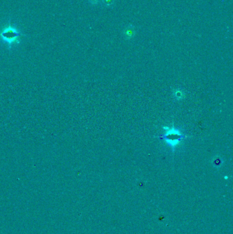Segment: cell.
Masks as SVG:
<instances>
[{
	"label": "cell",
	"mask_w": 233,
	"mask_h": 234,
	"mask_svg": "<svg viewBox=\"0 0 233 234\" xmlns=\"http://www.w3.org/2000/svg\"><path fill=\"white\" fill-rule=\"evenodd\" d=\"M164 129L166 130V132H165V138L164 139L165 141L170 147H172L173 149L175 148L178 145L179 143H180V140H181L180 138V136H181V134H180V132L178 129H174V127H166L164 128Z\"/></svg>",
	"instance_id": "6da1fadb"
},
{
	"label": "cell",
	"mask_w": 233,
	"mask_h": 234,
	"mask_svg": "<svg viewBox=\"0 0 233 234\" xmlns=\"http://www.w3.org/2000/svg\"><path fill=\"white\" fill-rule=\"evenodd\" d=\"M175 96L177 97V99H180L183 97V94L181 93V91H177L176 93H175Z\"/></svg>",
	"instance_id": "7a4b0ae2"
}]
</instances>
